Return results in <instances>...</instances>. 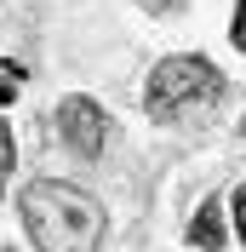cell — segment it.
I'll return each mask as SVG.
<instances>
[{
    "label": "cell",
    "instance_id": "52a82bcc",
    "mask_svg": "<svg viewBox=\"0 0 246 252\" xmlns=\"http://www.w3.org/2000/svg\"><path fill=\"white\" fill-rule=\"evenodd\" d=\"M229 40H235V52H246V0H235V17H229Z\"/></svg>",
    "mask_w": 246,
    "mask_h": 252
},
{
    "label": "cell",
    "instance_id": "277c9868",
    "mask_svg": "<svg viewBox=\"0 0 246 252\" xmlns=\"http://www.w3.org/2000/svg\"><path fill=\"white\" fill-rule=\"evenodd\" d=\"M189 241H195V247H206V252H217L223 247V201H200V212L195 218H189Z\"/></svg>",
    "mask_w": 246,
    "mask_h": 252
},
{
    "label": "cell",
    "instance_id": "6da1fadb",
    "mask_svg": "<svg viewBox=\"0 0 246 252\" xmlns=\"http://www.w3.org/2000/svg\"><path fill=\"white\" fill-rule=\"evenodd\" d=\"M23 229L40 252H97L103 247V206L75 184L40 178L23 189Z\"/></svg>",
    "mask_w": 246,
    "mask_h": 252
},
{
    "label": "cell",
    "instance_id": "7a4b0ae2",
    "mask_svg": "<svg viewBox=\"0 0 246 252\" xmlns=\"http://www.w3.org/2000/svg\"><path fill=\"white\" fill-rule=\"evenodd\" d=\"M223 103V75H217L212 58H166L154 63L149 86H143V109L154 121H206V115Z\"/></svg>",
    "mask_w": 246,
    "mask_h": 252
},
{
    "label": "cell",
    "instance_id": "8992f818",
    "mask_svg": "<svg viewBox=\"0 0 246 252\" xmlns=\"http://www.w3.org/2000/svg\"><path fill=\"white\" fill-rule=\"evenodd\" d=\"M12 160H17V143H12V126L0 121V189H6V172H12Z\"/></svg>",
    "mask_w": 246,
    "mask_h": 252
},
{
    "label": "cell",
    "instance_id": "ba28073f",
    "mask_svg": "<svg viewBox=\"0 0 246 252\" xmlns=\"http://www.w3.org/2000/svg\"><path fill=\"white\" fill-rule=\"evenodd\" d=\"M235 229H241V241H246V184L235 189Z\"/></svg>",
    "mask_w": 246,
    "mask_h": 252
},
{
    "label": "cell",
    "instance_id": "5b68a950",
    "mask_svg": "<svg viewBox=\"0 0 246 252\" xmlns=\"http://www.w3.org/2000/svg\"><path fill=\"white\" fill-rule=\"evenodd\" d=\"M17 92H23V69L17 63H0V103H12Z\"/></svg>",
    "mask_w": 246,
    "mask_h": 252
},
{
    "label": "cell",
    "instance_id": "3957f363",
    "mask_svg": "<svg viewBox=\"0 0 246 252\" xmlns=\"http://www.w3.org/2000/svg\"><path fill=\"white\" fill-rule=\"evenodd\" d=\"M52 121H58V138L69 143L80 160H97V155H103V143H109V115L97 109L92 97H63Z\"/></svg>",
    "mask_w": 246,
    "mask_h": 252
},
{
    "label": "cell",
    "instance_id": "9c48e42d",
    "mask_svg": "<svg viewBox=\"0 0 246 252\" xmlns=\"http://www.w3.org/2000/svg\"><path fill=\"white\" fill-rule=\"evenodd\" d=\"M143 12H178V6H184V0H138Z\"/></svg>",
    "mask_w": 246,
    "mask_h": 252
}]
</instances>
